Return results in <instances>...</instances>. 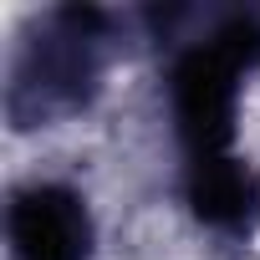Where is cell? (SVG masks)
<instances>
[{"label":"cell","instance_id":"cell-1","mask_svg":"<svg viewBox=\"0 0 260 260\" xmlns=\"http://www.w3.org/2000/svg\"><path fill=\"white\" fill-rule=\"evenodd\" d=\"M169 112L184 153V174L240 158L235 112L240 87L260 67V11H219L189 36H169Z\"/></svg>","mask_w":260,"mask_h":260},{"label":"cell","instance_id":"cell-2","mask_svg":"<svg viewBox=\"0 0 260 260\" xmlns=\"http://www.w3.org/2000/svg\"><path fill=\"white\" fill-rule=\"evenodd\" d=\"M112 56V16L97 6H61L26 26L6 72V117L16 127H51L77 117L102 92Z\"/></svg>","mask_w":260,"mask_h":260},{"label":"cell","instance_id":"cell-3","mask_svg":"<svg viewBox=\"0 0 260 260\" xmlns=\"http://www.w3.org/2000/svg\"><path fill=\"white\" fill-rule=\"evenodd\" d=\"M97 230L92 209L72 184L31 179L6 204V250L11 260H92Z\"/></svg>","mask_w":260,"mask_h":260},{"label":"cell","instance_id":"cell-4","mask_svg":"<svg viewBox=\"0 0 260 260\" xmlns=\"http://www.w3.org/2000/svg\"><path fill=\"white\" fill-rule=\"evenodd\" d=\"M184 199L219 240H250L260 230V169H250L245 158L184 174Z\"/></svg>","mask_w":260,"mask_h":260}]
</instances>
